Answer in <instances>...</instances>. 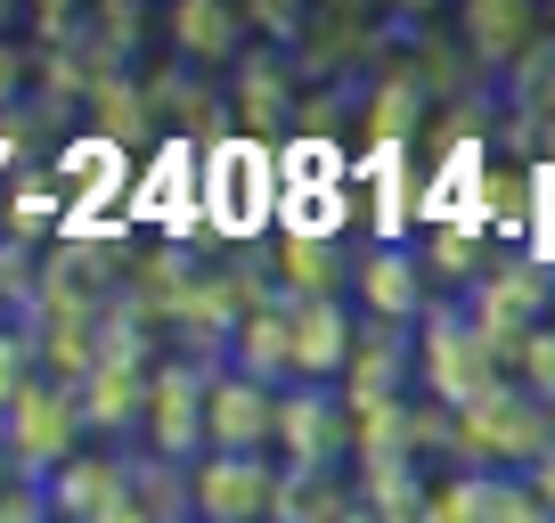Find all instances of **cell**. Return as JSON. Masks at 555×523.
<instances>
[{
	"label": "cell",
	"instance_id": "cell-27",
	"mask_svg": "<svg viewBox=\"0 0 555 523\" xmlns=\"http://www.w3.org/2000/svg\"><path fill=\"white\" fill-rule=\"evenodd\" d=\"M34 311H41V254L0 238V319H25V328H34Z\"/></svg>",
	"mask_w": 555,
	"mask_h": 523
},
{
	"label": "cell",
	"instance_id": "cell-20",
	"mask_svg": "<svg viewBox=\"0 0 555 523\" xmlns=\"http://www.w3.org/2000/svg\"><path fill=\"white\" fill-rule=\"evenodd\" d=\"M245 9H229V0H180L172 9V58L180 66H237L245 58Z\"/></svg>",
	"mask_w": 555,
	"mask_h": 523
},
{
	"label": "cell",
	"instance_id": "cell-23",
	"mask_svg": "<svg viewBox=\"0 0 555 523\" xmlns=\"http://www.w3.org/2000/svg\"><path fill=\"white\" fill-rule=\"evenodd\" d=\"M82 115H90V140H106V148H147V131H156V99H147L139 74H106Z\"/></svg>",
	"mask_w": 555,
	"mask_h": 523
},
{
	"label": "cell",
	"instance_id": "cell-19",
	"mask_svg": "<svg viewBox=\"0 0 555 523\" xmlns=\"http://www.w3.org/2000/svg\"><path fill=\"white\" fill-rule=\"evenodd\" d=\"M344 393H351V401H409V393H416V335L360 319V352H351Z\"/></svg>",
	"mask_w": 555,
	"mask_h": 523
},
{
	"label": "cell",
	"instance_id": "cell-29",
	"mask_svg": "<svg viewBox=\"0 0 555 523\" xmlns=\"http://www.w3.org/2000/svg\"><path fill=\"white\" fill-rule=\"evenodd\" d=\"M506 377L531 393V401H547L555 409V328H539V335H522L515 344V360H506Z\"/></svg>",
	"mask_w": 555,
	"mask_h": 523
},
{
	"label": "cell",
	"instance_id": "cell-3",
	"mask_svg": "<svg viewBox=\"0 0 555 523\" xmlns=\"http://www.w3.org/2000/svg\"><path fill=\"white\" fill-rule=\"evenodd\" d=\"M457 303H466L474 328H482L490 344L515 360L522 335L555 328V262L531 254V245H506V254H490V270H482V279H474Z\"/></svg>",
	"mask_w": 555,
	"mask_h": 523
},
{
	"label": "cell",
	"instance_id": "cell-7",
	"mask_svg": "<svg viewBox=\"0 0 555 523\" xmlns=\"http://www.w3.org/2000/svg\"><path fill=\"white\" fill-rule=\"evenodd\" d=\"M434 279H425V262H416L409 238H376L360 254V270H351V311L376 319V328H425V311H434Z\"/></svg>",
	"mask_w": 555,
	"mask_h": 523
},
{
	"label": "cell",
	"instance_id": "cell-32",
	"mask_svg": "<svg viewBox=\"0 0 555 523\" xmlns=\"http://www.w3.org/2000/svg\"><path fill=\"white\" fill-rule=\"evenodd\" d=\"M99 523H156V515H147V507H139V499H131V490H122V499H115V507H106V515H99Z\"/></svg>",
	"mask_w": 555,
	"mask_h": 523
},
{
	"label": "cell",
	"instance_id": "cell-25",
	"mask_svg": "<svg viewBox=\"0 0 555 523\" xmlns=\"http://www.w3.org/2000/svg\"><path fill=\"white\" fill-rule=\"evenodd\" d=\"M41 384V335L25 319H0V418Z\"/></svg>",
	"mask_w": 555,
	"mask_h": 523
},
{
	"label": "cell",
	"instance_id": "cell-35",
	"mask_svg": "<svg viewBox=\"0 0 555 523\" xmlns=\"http://www.w3.org/2000/svg\"><path fill=\"white\" fill-rule=\"evenodd\" d=\"M9 490H17V467H9V450H0V499H9Z\"/></svg>",
	"mask_w": 555,
	"mask_h": 523
},
{
	"label": "cell",
	"instance_id": "cell-24",
	"mask_svg": "<svg viewBox=\"0 0 555 523\" xmlns=\"http://www.w3.org/2000/svg\"><path fill=\"white\" fill-rule=\"evenodd\" d=\"M90 41L115 74H139V50H147V9L139 0H99L90 9Z\"/></svg>",
	"mask_w": 555,
	"mask_h": 523
},
{
	"label": "cell",
	"instance_id": "cell-6",
	"mask_svg": "<svg viewBox=\"0 0 555 523\" xmlns=\"http://www.w3.org/2000/svg\"><path fill=\"white\" fill-rule=\"evenodd\" d=\"M0 450H9L17 483H50V474L66 467L74 450H90V434H82V401H74L66 384L41 377L34 393H25V401L0 418Z\"/></svg>",
	"mask_w": 555,
	"mask_h": 523
},
{
	"label": "cell",
	"instance_id": "cell-22",
	"mask_svg": "<svg viewBox=\"0 0 555 523\" xmlns=\"http://www.w3.org/2000/svg\"><path fill=\"white\" fill-rule=\"evenodd\" d=\"M416 262H425V279H434V295H466L474 279L490 270V245H482V221H434L425 238H416Z\"/></svg>",
	"mask_w": 555,
	"mask_h": 523
},
{
	"label": "cell",
	"instance_id": "cell-16",
	"mask_svg": "<svg viewBox=\"0 0 555 523\" xmlns=\"http://www.w3.org/2000/svg\"><path fill=\"white\" fill-rule=\"evenodd\" d=\"M441 474L425 458L392 450V458H351V499L367 507L376 523H425V499H434Z\"/></svg>",
	"mask_w": 555,
	"mask_h": 523
},
{
	"label": "cell",
	"instance_id": "cell-30",
	"mask_svg": "<svg viewBox=\"0 0 555 523\" xmlns=\"http://www.w3.org/2000/svg\"><path fill=\"white\" fill-rule=\"evenodd\" d=\"M490 523H555V507L539 499L522 474H499V507H490Z\"/></svg>",
	"mask_w": 555,
	"mask_h": 523
},
{
	"label": "cell",
	"instance_id": "cell-37",
	"mask_svg": "<svg viewBox=\"0 0 555 523\" xmlns=\"http://www.w3.org/2000/svg\"><path fill=\"white\" fill-rule=\"evenodd\" d=\"M344 523H376V515H367V507H351V515H344Z\"/></svg>",
	"mask_w": 555,
	"mask_h": 523
},
{
	"label": "cell",
	"instance_id": "cell-5",
	"mask_svg": "<svg viewBox=\"0 0 555 523\" xmlns=\"http://www.w3.org/2000/svg\"><path fill=\"white\" fill-rule=\"evenodd\" d=\"M278 467L286 474H351L344 384H286L278 393Z\"/></svg>",
	"mask_w": 555,
	"mask_h": 523
},
{
	"label": "cell",
	"instance_id": "cell-28",
	"mask_svg": "<svg viewBox=\"0 0 555 523\" xmlns=\"http://www.w3.org/2000/svg\"><path fill=\"white\" fill-rule=\"evenodd\" d=\"M34 82H41V50L34 41H0V115H34Z\"/></svg>",
	"mask_w": 555,
	"mask_h": 523
},
{
	"label": "cell",
	"instance_id": "cell-2",
	"mask_svg": "<svg viewBox=\"0 0 555 523\" xmlns=\"http://www.w3.org/2000/svg\"><path fill=\"white\" fill-rule=\"evenodd\" d=\"M499 384H506V352L474 328V311L457 295L434 303L425 328H416V393L457 418V409H474L482 393H499Z\"/></svg>",
	"mask_w": 555,
	"mask_h": 523
},
{
	"label": "cell",
	"instance_id": "cell-33",
	"mask_svg": "<svg viewBox=\"0 0 555 523\" xmlns=\"http://www.w3.org/2000/svg\"><path fill=\"white\" fill-rule=\"evenodd\" d=\"M522 483H531V490H539V499H547V507H555V450H547V458H539V467H531V474H522Z\"/></svg>",
	"mask_w": 555,
	"mask_h": 523
},
{
	"label": "cell",
	"instance_id": "cell-13",
	"mask_svg": "<svg viewBox=\"0 0 555 523\" xmlns=\"http://www.w3.org/2000/svg\"><path fill=\"white\" fill-rule=\"evenodd\" d=\"M212 450L229 458H278V393L254 377H237V368H221L212 377V418H205Z\"/></svg>",
	"mask_w": 555,
	"mask_h": 523
},
{
	"label": "cell",
	"instance_id": "cell-10",
	"mask_svg": "<svg viewBox=\"0 0 555 523\" xmlns=\"http://www.w3.org/2000/svg\"><path fill=\"white\" fill-rule=\"evenodd\" d=\"M278 458H229V450H205V467L189 474L196 490V523H270L278 515Z\"/></svg>",
	"mask_w": 555,
	"mask_h": 523
},
{
	"label": "cell",
	"instance_id": "cell-9",
	"mask_svg": "<svg viewBox=\"0 0 555 523\" xmlns=\"http://www.w3.org/2000/svg\"><path fill=\"white\" fill-rule=\"evenodd\" d=\"M221 99H229V115H237L245 131H254V148H261V140H278V131H286V123L311 106V82H302L295 58H278V50H245Z\"/></svg>",
	"mask_w": 555,
	"mask_h": 523
},
{
	"label": "cell",
	"instance_id": "cell-14",
	"mask_svg": "<svg viewBox=\"0 0 555 523\" xmlns=\"http://www.w3.org/2000/svg\"><path fill=\"white\" fill-rule=\"evenodd\" d=\"M351 352H360V311H351V295L295 303V384H344Z\"/></svg>",
	"mask_w": 555,
	"mask_h": 523
},
{
	"label": "cell",
	"instance_id": "cell-34",
	"mask_svg": "<svg viewBox=\"0 0 555 523\" xmlns=\"http://www.w3.org/2000/svg\"><path fill=\"white\" fill-rule=\"evenodd\" d=\"M17 17H25L17 0H0V41H17Z\"/></svg>",
	"mask_w": 555,
	"mask_h": 523
},
{
	"label": "cell",
	"instance_id": "cell-38",
	"mask_svg": "<svg viewBox=\"0 0 555 523\" xmlns=\"http://www.w3.org/2000/svg\"><path fill=\"white\" fill-rule=\"evenodd\" d=\"M547 34H555V0H547Z\"/></svg>",
	"mask_w": 555,
	"mask_h": 523
},
{
	"label": "cell",
	"instance_id": "cell-17",
	"mask_svg": "<svg viewBox=\"0 0 555 523\" xmlns=\"http://www.w3.org/2000/svg\"><path fill=\"white\" fill-rule=\"evenodd\" d=\"M147 393H156V377L99 368V377L74 393V401H82V434L99 442V450H131V434H147Z\"/></svg>",
	"mask_w": 555,
	"mask_h": 523
},
{
	"label": "cell",
	"instance_id": "cell-36",
	"mask_svg": "<svg viewBox=\"0 0 555 523\" xmlns=\"http://www.w3.org/2000/svg\"><path fill=\"white\" fill-rule=\"evenodd\" d=\"M522 115H555V82H547V90H539V106H522Z\"/></svg>",
	"mask_w": 555,
	"mask_h": 523
},
{
	"label": "cell",
	"instance_id": "cell-1",
	"mask_svg": "<svg viewBox=\"0 0 555 523\" xmlns=\"http://www.w3.org/2000/svg\"><path fill=\"white\" fill-rule=\"evenodd\" d=\"M555 450V409L531 401L515 377L499 393H482L474 409H457L441 434V474H531Z\"/></svg>",
	"mask_w": 555,
	"mask_h": 523
},
{
	"label": "cell",
	"instance_id": "cell-12",
	"mask_svg": "<svg viewBox=\"0 0 555 523\" xmlns=\"http://www.w3.org/2000/svg\"><path fill=\"white\" fill-rule=\"evenodd\" d=\"M547 34V9H522V0H457V41H466L474 74H515V58Z\"/></svg>",
	"mask_w": 555,
	"mask_h": 523
},
{
	"label": "cell",
	"instance_id": "cell-31",
	"mask_svg": "<svg viewBox=\"0 0 555 523\" xmlns=\"http://www.w3.org/2000/svg\"><path fill=\"white\" fill-rule=\"evenodd\" d=\"M0 523H57V515H50V490H41V483H17L9 499H0Z\"/></svg>",
	"mask_w": 555,
	"mask_h": 523
},
{
	"label": "cell",
	"instance_id": "cell-26",
	"mask_svg": "<svg viewBox=\"0 0 555 523\" xmlns=\"http://www.w3.org/2000/svg\"><path fill=\"white\" fill-rule=\"evenodd\" d=\"M490 507H499V474H441L425 523H490Z\"/></svg>",
	"mask_w": 555,
	"mask_h": 523
},
{
	"label": "cell",
	"instance_id": "cell-11",
	"mask_svg": "<svg viewBox=\"0 0 555 523\" xmlns=\"http://www.w3.org/2000/svg\"><path fill=\"white\" fill-rule=\"evenodd\" d=\"M425 106H434V66H425L416 50L376 58V74L360 82V131H367V148H409V131L425 123Z\"/></svg>",
	"mask_w": 555,
	"mask_h": 523
},
{
	"label": "cell",
	"instance_id": "cell-15",
	"mask_svg": "<svg viewBox=\"0 0 555 523\" xmlns=\"http://www.w3.org/2000/svg\"><path fill=\"white\" fill-rule=\"evenodd\" d=\"M351 270L360 262H344V245L335 238H302V229H278L270 238V279L286 303H335L351 295Z\"/></svg>",
	"mask_w": 555,
	"mask_h": 523
},
{
	"label": "cell",
	"instance_id": "cell-21",
	"mask_svg": "<svg viewBox=\"0 0 555 523\" xmlns=\"http://www.w3.org/2000/svg\"><path fill=\"white\" fill-rule=\"evenodd\" d=\"M229 368H237V377H254V384H270V393H286V384H295V303H286V295L261 303V311L237 328Z\"/></svg>",
	"mask_w": 555,
	"mask_h": 523
},
{
	"label": "cell",
	"instance_id": "cell-4",
	"mask_svg": "<svg viewBox=\"0 0 555 523\" xmlns=\"http://www.w3.org/2000/svg\"><path fill=\"white\" fill-rule=\"evenodd\" d=\"M212 377H221L212 360L172 352V360L156 368V393H147V434H139V450L164 458V467H180V474L205 467V450H212V434H205V418H212Z\"/></svg>",
	"mask_w": 555,
	"mask_h": 523
},
{
	"label": "cell",
	"instance_id": "cell-8",
	"mask_svg": "<svg viewBox=\"0 0 555 523\" xmlns=\"http://www.w3.org/2000/svg\"><path fill=\"white\" fill-rule=\"evenodd\" d=\"M196 196H205V213L221 229H254L270 205H286V196H278L270 148H254V140H221V148H212L205 173H196Z\"/></svg>",
	"mask_w": 555,
	"mask_h": 523
},
{
	"label": "cell",
	"instance_id": "cell-18",
	"mask_svg": "<svg viewBox=\"0 0 555 523\" xmlns=\"http://www.w3.org/2000/svg\"><path fill=\"white\" fill-rule=\"evenodd\" d=\"M41 490H50V515L57 523H99L106 507L131 490V467H122V450H99V442H90V450H74Z\"/></svg>",
	"mask_w": 555,
	"mask_h": 523
}]
</instances>
